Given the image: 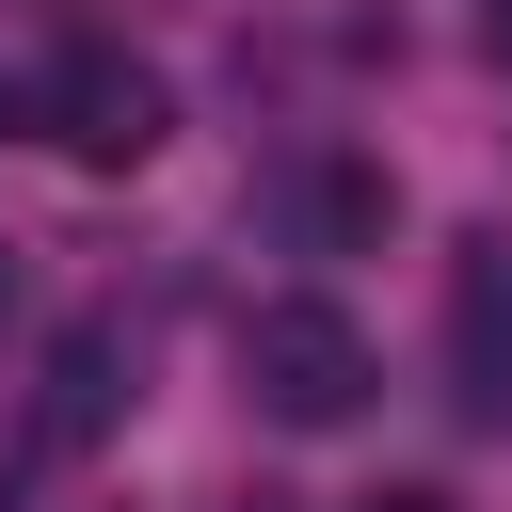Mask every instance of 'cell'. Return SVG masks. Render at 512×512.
<instances>
[{
    "instance_id": "cell-1",
    "label": "cell",
    "mask_w": 512,
    "mask_h": 512,
    "mask_svg": "<svg viewBox=\"0 0 512 512\" xmlns=\"http://www.w3.org/2000/svg\"><path fill=\"white\" fill-rule=\"evenodd\" d=\"M368 384H384V368H368V336H352L336 304H256V320H240V400H256L272 432H352Z\"/></svg>"
},
{
    "instance_id": "cell-2",
    "label": "cell",
    "mask_w": 512,
    "mask_h": 512,
    "mask_svg": "<svg viewBox=\"0 0 512 512\" xmlns=\"http://www.w3.org/2000/svg\"><path fill=\"white\" fill-rule=\"evenodd\" d=\"M160 128H176V96H160L144 64H112V48H80V64L48 80V144H64V160H96V176L160 160Z\"/></svg>"
},
{
    "instance_id": "cell-3",
    "label": "cell",
    "mask_w": 512,
    "mask_h": 512,
    "mask_svg": "<svg viewBox=\"0 0 512 512\" xmlns=\"http://www.w3.org/2000/svg\"><path fill=\"white\" fill-rule=\"evenodd\" d=\"M448 400H464L480 432H512V240H496V224L448 256Z\"/></svg>"
},
{
    "instance_id": "cell-4",
    "label": "cell",
    "mask_w": 512,
    "mask_h": 512,
    "mask_svg": "<svg viewBox=\"0 0 512 512\" xmlns=\"http://www.w3.org/2000/svg\"><path fill=\"white\" fill-rule=\"evenodd\" d=\"M112 384H128V336H112V320H80V336H64V352H48V432H64V448H80V432H96V416H112Z\"/></svg>"
},
{
    "instance_id": "cell-5",
    "label": "cell",
    "mask_w": 512,
    "mask_h": 512,
    "mask_svg": "<svg viewBox=\"0 0 512 512\" xmlns=\"http://www.w3.org/2000/svg\"><path fill=\"white\" fill-rule=\"evenodd\" d=\"M256 512H288V496H256Z\"/></svg>"
}]
</instances>
